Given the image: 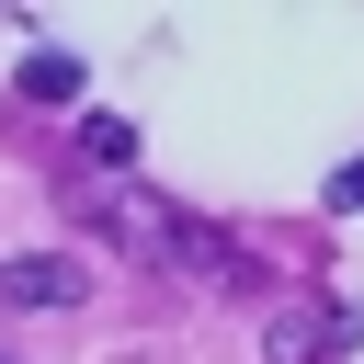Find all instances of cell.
<instances>
[{
    "mask_svg": "<svg viewBox=\"0 0 364 364\" xmlns=\"http://www.w3.org/2000/svg\"><path fill=\"white\" fill-rule=\"evenodd\" d=\"M0 284H11V296H23V307H57V296H68V273H57V262H11V273H0Z\"/></svg>",
    "mask_w": 364,
    "mask_h": 364,
    "instance_id": "6da1fadb",
    "label": "cell"
},
{
    "mask_svg": "<svg viewBox=\"0 0 364 364\" xmlns=\"http://www.w3.org/2000/svg\"><path fill=\"white\" fill-rule=\"evenodd\" d=\"M23 91H34V102H68V91H80V68H68V57H34V68H23Z\"/></svg>",
    "mask_w": 364,
    "mask_h": 364,
    "instance_id": "7a4b0ae2",
    "label": "cell"
},
{
    "mask_svg": "<svg viewBox=\"0 0 364 364\" xmlns=\"http://www.w3.org/2000/svg\"><path fill=\"white\" fill-rule=\"evenodd\" d=\"M341 205H364V171H341Z\"/></svg>",
    "mask_w": 364,
    "mask_h": 364,
    "instance_id": "3957f363",
    "label": "cell"
}]
</instances>
